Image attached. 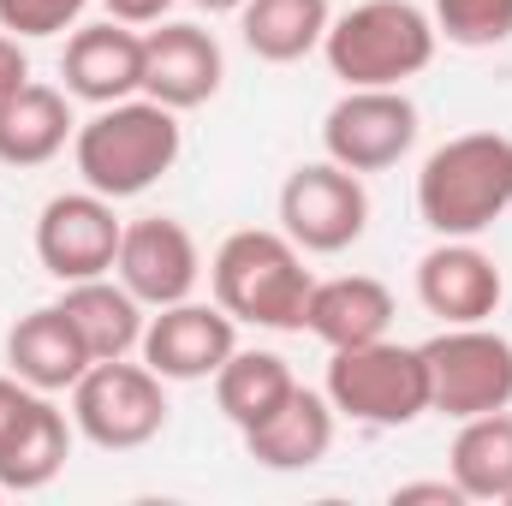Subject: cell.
Instances as JSON below:
<instances>
[{"label":"cell","mask_w":512,"mask_h":506,"mask_svg":"<svg viewBox=\"0 0 512 506\" xmlns=\"http://www.w3.org/2000/svg\"><path fill=\"white\" fill-rule=\"evenodd\" d=\"M298 387V376H292V364L280 358V352H233L221 370H215V405H221V417L233 423V429H251V423H262L286 393Z\"/></svg>","instance_id":"obj_23"},{"label":"cell","mask_w":512,"mask_h":506,"mask_svg":"<svg viewBox=\"0 0 512 506\" xmlns=\"http://www.w3.org/2000/svg\"><path fill=\"white\" fill-rule=\"evenodd\" d=\"M90 364L96 358L84 352V340L60 304H36L30 316H18L6 328V370L30 387H42V393H72Z\"/></svg>","instance_id":"obj_17"},{"label":"cell","mask_w":512,"mask_h":506,"mask_svg":"<svg viewBox=\"0 0 512 506\" xmlns=\"http://www.w3.org/2000/svg\"><path fill=\"white\" fill-rule=\"evenodd\" d=\"M191 6H203V12H239L245 0H191Z\"/></svg>","instance_id":"obj_30"},{"label":"cell","mask_w":512,"mask_h":506,"mask_svg":"<svg viewBox=\"0 0 512 506\" xmlns=\"http://www.w3.org/2000/svg\"><path fill=\"white\" fill-rule=\"evenodd\" d=\"M18 84H30V54L12 30H0V96H12Z\"/></svg>","instance_id":"obj_28"},{"label":"cell","mask_w":512,"mask_h":506,"mask_svg":"<svg viewBox=\"0 0 512 506\" xmlns=\"http://www.w3.org/2000/svg\"><path fill=\"white\" fill-rule=\"evenodd\" d=\"M209 286L233 322L298 334L316 274L304 268V251L280 227H239L221 239V251L209 262Z\"/></svg>","instance_id":"obj_3"},{"label":"cell","mask_w":512,"mask_h":506,"mask_svg":"<svg viewBox=\"0 0 512 506\" xmlns=\"http://www.w3.org/2000/svg\"><path fill=\"white\" fill-rule=\"evenodd\" d=\"M507 506H512V495H507Z\"/></svg>","instance_id":"obj_31"},{"label":"cell","mask_w":512,"mask_h":506,"mask_svg":"<svg viewBox=\"0 0 512 506\" xmlns=\"http://www.w3.org/2000/svg\"><path fill=\"white\" fill-rule=\"evenodd\" d=\"M447 477L465 501H507L512 495V405L465 417L447 453Z\"/></svg>","instance_id":"obj_22"},{"label":"cell","mask_w":512,"mask_h":506,"mask_svg":"<svg viewBox=\"0 0 512 506\" xmlns=\"http://www.w3.org/2000/svg\"><path fill=\"white\" fill-rule=\"evenodd\" d=\"M423 370H429V411L453 423L512 405V340L489 322L441 328L435 340H423Z\"/></svg>","instance_id":"obj_7"},{"label":"cell","mask_w":512,"mask_h":506,"mask_svg":"<svg viewBox=\"0 0 512 506\" xmlns=\"http://www.w3.org/2000/svg\"><path fill=\"white\" fill-rule=\"evenodd\" d=\"M185 149V126L173 108H161L155 96H126V102H108L96 108L78 137H72V161H78V179L114 203L143 197L149 185H161L173 173Z\"/></svg>","instance_id":"obj_2"},{"label":"cell","mask_w":512,"mask_h":506,"mask_svg":"<svg viewBox=\"0 0 512 506\" xmlns=\"http://www.w3.org/2000/svg\"><path fill=\"white\" fill-rule=\"evenodd\" d=\"M435 36L453 48H501L512 42V0H435Z\"/></svg>","instance_id":"obj_24"},{"label":"cell","mask_w":512,"mask_h":506,"mask_svg":"<svg viewBox=\"0 0 512 506\" xmlns=\"http://www.w3.org/2000/svg\"><path fill=\"white\" fill-rule=\"evenodd\" d=\"M334 417H352L364 429H405L429 411V370H423V346H399V340H370V346H346L328 358L322 381Z\"/></svg>","instance_id":"obj_5"},{"label":"cell","mask_w":512,"mask_h":506,"mask_svg":"<svg viewBox=\"0 0 512 506\" xmlns=\"http://www.w3.org/2000/svg\"><path fill=\"white\" fill-rule=\"evenodd\" d=\"M114 274L126 280V292L143 310H161V304H179L197 292L203 251L173 215H143V221H126V233H120Z\"/></svg>","instance_id":"obj_12"},{"label":"cell","mask_w":512,"mask_h":506,"mask_svg":"<svg viewBox=\"0 0 512 506\" xmlns=\"http://www.w3.org/2000/svg\"><path fill=\"white\" fill-rule=\"evenodd\" d=\"M423 501L465 506V495H459V483H453V477H435V483H399V489H393V506H423Z\"/></svg>","instance_id":"obj_27"},{"label":"cell","mask_w":512,"mask_h":506,"mask_svg":"<svg viewBox=\"0 0 512 506\" xmlns=\"http://www.w3.org/2000/svg\"><path fill=\"white\" fill-rule=\"evenodd\" d=\"M60 78H66V96L72 102H90V108L143 96V30H131L120 18L78 24L66 36Z\"/></svg>","instance_id":"obj_15"},{"label":"cell","mask_w":512,"mask_h":506,"mask_svg":"<svg viewBox=\"0 0 512 506\" xmlns=\"http://www.w3.org/2000/svg\"><path fill=\"white\" fill-rule=\"evenodd\" d=\"M370 227V191L364 173L340 161H304L280 185V233L304 256H340L352 251Z\"/></svg>","instance_id":"obj_8"},{"label":"cell","mask_w":512,"mask_h":506,"mask_svg":"<svg viewBox=\"0 0 512 506\" xmlns=\"http://www.w3.org/2000/svg\"><path fill=\"white\" fill-rule=\"evenodd\" d=\"M90 6L96 0H0V30H12L18 42H30V36H66V30H78V18Z\"/></svg>","instance_id":"obj_25"},{"label":"cell","mask_w":512,"mask_h":506,"mask_svg":"<svg viewBox=\"0 0 512 506\" xmlns=\"http://www.w3.org/2000/svg\"><path fill=\"white\" fill-rule=\"evenodd\" d=\"M48 399H54V393H42V387L18 381L12 370L0 376V459H6V453H12V441H18L42 411H48Z\"/></svg>","instance_id":"obj_26"},{"label":"cell","mask_w":512,"mask_h":506,"mask_svg":"<svg viewBox=\"0 0 512 506\" xmlns=\"http://www.w3.org/2000/svg\"><path fill=\"white\" fill-rule=\"evenodd\" d=\"M417 143V102L405 90H346L328 120H322V149L328 161L352 173H382L399 167Z\"/></svg>","instance_id":"obj_10"},{"label":"cell","mask_w":512,"mask_h":506,"mask_svg":"<svg viewBox=\"0 0 512 506\" xmlns=\"http://www.w3.org/2000/svg\"><path fill=\"white\" fill-rule=\"evenodd\" d=\"M507 298L501 262L483 251L477 239H441L435 251L417 262V304L441 322V328H465V322H489Z\"/></svg>","instance_id":"obj_13"},{"label":"cell","mask_w":512,"mask_h":506,"mask_svg":"<svg viewBox=\"0 0 512 506\" xmlns=\"http://www.w3.org/2000/svg\"><path fill=\"white\" fill-rule=\"evenodd\" d=\"M72 137H78V120H72L66 90L30 78L12 96H0V161L6 167H48Z\"/></svg>","instance_id":"obj_19"},{"label":"cell","mask_w":512,"mask_h":506,"mask_svg":"<svg viewBox=\"0 0 512 506\" xmlns=\"http://www.w3.org/2000/svg\"><path fill=\"white\" fill-rule=\"evenodd\" d=\"M137 352L161 381H215V370L239 352V322L221 304L179 298V304H161L143 322Z\"/></svg>","instance_id":"obj_11"},{"label":"cell","mask_w":512,"mask_h":506,"mask_svg":"<svg viewBox=\"0 0 512 506\" xmlns=\"http://www.w3.org/2000/svg\"><path fill=\"white\" fill-rule=\"evenodd\" d=\"M328 24H334L328 0H245L239 6V36L268 66H292V60L316 54Z\"/></svg>","instance_id":"obj_21"},{"label":"cell","mask_w":512,"mask_h":506,"mask_svg":"<svg viewBox=\"0 0 512 506\" xmlns=\"http://www.w3.org/2000/svg\"><path fill=\"white\" fill-rule=\"evenodd\" d=\"M60 310H66V322L78 328V340H84V352H90L96 364H102V358H131V352L143 346V322H149V310L126 292L120 274L72 280L66 298H60Z\"/></svg>","instance_id":"obj_20"},{"label":"cell","mask_w":512,"mask_h":506,"mask_svg":"<svg viewBox=\"0 0 512 506\" xmlns=\"http://www.w3.org/2000/svg\"><path fill=\"white\" fill-rule=\"evenodd\" d=\"M435 48V18L417 0H358L322 36V60L346 90H405V78L429 72Z\"/></svg>","instance_id":"obj_4"},{"label":"cell","mask_w":512,"mask_h":506,"mask_svg":"<svg viewBox=\"0 0 512 506\" xmlns=\"http://www.w3.org/2000/svg\"><path fill=\"white\" fill-rule=\"evenodd\" d=\"M72 429L102 453H137L167 429V381L149 364L102 358L72 387Z\"/></svg>","instance_id":"obj_6"},{"label":"cell","mask_w":512,"mask_h":506,"mask_svg":"<svg viewBox=\"0 0 512 506\" xmlns=\"http://www.w3.org/2000/svg\"><path fill=\"white\" fill-rule=\"evenodd\" d=\"M227 54L203 24H155L143 36V96H155L173 114H191L221 96Z\"/></svg>","instance_id":"obj_14"},{"label":"cell","mask_w":512,"mask_h":506,"mask_svg":"<svg viewBox=\"0 0 512 506\" xmlns=\"http://www.w3.org/2000/svg\"><path fill=\"white\" fill-rule=\"evenodd\" d=\"M0 495H6V489H0Z\"/></svg>","instance_id":"obj_32"},{"label":"cell","mask_w":512,"mask_h":506,"mask_svg":"<svg viewBox=\"0 0 512 506\" xmlns=\"http://www.w3.org/2000/svg\"><path fill=\"white\" fill-rule=\"evenodd\" d=\"M120 233L126 221L114 215V197L102 191H60L42 203L36 215V262L72 286V280H96V274H114V256H120Z\"/></svg>","instance_id":"obj_9"},{"label":"cell","mask_w":512,"mask_h":506,"mask_svg":"<svg viewBox=\"0 0 512 506\" xmlns=\"http://www.w3.org/2000/svg\"><path fill=\"white\" fill-rule=\"evenodd\" d=\"M239 435H245V453L262 471H310L334 447V405H328V393L298 381L262 423L239 429Z\"/></svg>","instance_id":"obj_16"},{"label":"cell","mask_w":512,"mask_h":506,"mask_svg":"<svg viewBox=\"0 0 512 506\" xmlns=\"http://www.w3.org/2000/svg\"><path fill=\"white\" fill-rule=\"evenodd\" d=\"M512 209V137L459 131L417 173V221L435 239H483Z\"/></svg>","instance_id":"obj_1"},{"label":"cell","mask_w":512,"mask_h":506,"mask_svg":"<svg viewBox=\"0 0 512 506\" xmlns=\"http://www.w3.org/2000/svg\"><path fill=\"white\" fill-rule=\"evenodd\" d=\"M304 328L328 346V352H346V346H370L393 328V292H387L376 274H334V280H316L310 286V304H304Z\"/></svg>","instance_id":"obj_18"},{"label":"cell","mask_w":512,"mask_h":506,"mask_svg":"<svg viewBox=\"0 0 512 506\" xmlns=\"http://www.w3.org/2000/svg\"><path fill=\"white\" fill-rule=\"evenodd\" d=\"M108 6V18H120V24H161L167 12H173V0H102Z\"/></svg>","instance_id":"obj_29"}]
</instances>
